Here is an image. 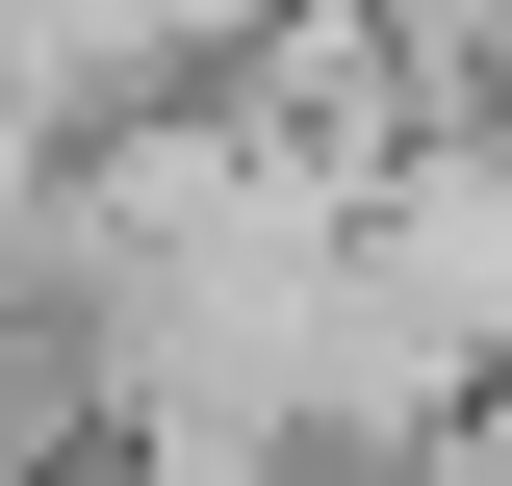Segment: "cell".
<instances>
[{"instance_id":"4","label":"cell","mask_w":512,"mask_h":486,"mask_svg":"<svg viewBox=\"0 0 512 486\" xmlns=\"http://www.w3.org/2000/svg\"><path fill=\"white\" fill-rule=\"evenodd\" d=\"M384 52H410V103H512V0H359Z\"/></svg>"},{"instance_id":"3","label":"cell","mask_w":512,"mask_h":486,"mask_svg":"<svg viewBox=\"0 0 512 486\" xmlns=\"http://www.w3.org/2000/svg\"><path fill=\"white\" fill-rule=\"evenodd\" d=\"M103 461V307L0 282V486H77Z\"/></svg>"},{"instance_id":"5","label":"cell","mask_w":512,"mask_h":486,"mask_svg":"<svg viewBox=\"0 0 512 486\" xmlns=\"http://www.w3.org/2000/svg\"><path fill=\"white\" fill-rule=\"evenodd\" d=\"M410 486H512V384H461V435H436Z\"/></svg>"},{"instance_id":"2","label":"cell","mask_w":512,"mask_h":486,"mask_svg":"<svg viewBox=\"0 0 512 486\" xmlns=\"http://www.w3.org/2000/svg\"><path fill=\"white\" fill-rule=\"evenodd\" d=\"M282 0H0V128H154L256 52Z\"/></svg>"},{"instance_id":"1","label":"cell","mask_w":512,"mask_h":486,"mask_svg":"<svg viewBox=\"0 0 512 486\" xmlns=\"http://www.w3.org/2000/svg\"><path fill=\"white\" fill-rule=\"evenodd\" d=\"M333 231H359V282L410 307L461 384H512V103H436L359 205H333Z\"/></svg>"}]
</instances>
